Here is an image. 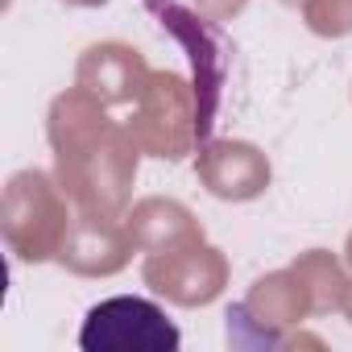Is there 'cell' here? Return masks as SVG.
<instances>
[{
  "mask_svg": "<svg viewBox=\"0 0 352 352\" xmlns=\"http://www.w3.org/2000/svg\"><path fill=\"white\" fill-rule=\"evenodd\" d=\"M179 344L183 336L166 319V311L137 294L96 302L79 331V348L87 352H174Z\"/></svg>",
  "mask_w": 352,
  "mask_h": 352,
  "instance_id": "cell-1",
  "label": "cell"
}]
</instances>
